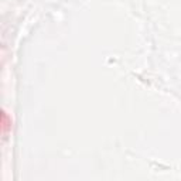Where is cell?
<instances>
[{
  "label": "cell",
  "mask_w": 181,
  "mask_h": 181,
  "mask_svg": "<svg viewBox=\"0 0 181 181\" xmlns=\"http://www.w3.org/2000/svg\"><path fill=\"white\" fill-rule=\"evenodd\" d=\"M2 123H3V133H6V132H7V127H9L10 123H11V122L9 123V116H7V113H6V112H3V119H2Z\"/></svg>",
  "instance_id": "1"
}]
</instances>
